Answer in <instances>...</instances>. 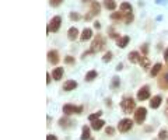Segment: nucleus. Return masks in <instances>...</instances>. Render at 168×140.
Here are the masks:
<instances>
[{
  "label": "nucleus",
  "instance_id": "dca6fc26",
  "mask_svg": "<svg viewBox=\"0 0 168 140\" xmlns=\"http://www.w3.org/2000/svg\"><path fill=\"white\" fill-rule=\"evenodd\" d=\"M62 76H63V69H62V67H56V69L53 70L52 77H53L55 80H60Z\"/></svg>",
  "mask_w": 168,
  "mask_h": 140
},
{
  "label": "nucleus",
  "instance_id": "bb28decb",
  "mask_svg": "<svg viewBox=\"0 0 168 140\" xmlns=\"http://www.w3.org/2000/svg\"><path fill=\"white\" fill-rule=\"evenodd\" d=\"M122 14H123L122 11H121V13H112V15H111V19H112V20H121V19L123 17Z\"/></svg>",
  "mask_w": 168,
  "mask_h": 140
},
{
  "label": "nucleus",
  "instance_id": "9d476101",
  "mask_svg": "<svg viewBox=\"0 0 168 140\" xmlns=\"http://www.w3.org/2000/svg\"><path fill=\"white\" fill-rule=\"evenodd\" d=\"M128 56H129V60H130L132 63H139V62H140V58H141V55L139 53V52H136V51L130 52Z\"/></svg>",
  "mask_w": 168,
  "mask_h": 140
},
{
  "label": "nucleus",
  "instance_id": "c9c22d12",
  "mask_svg": "<svg viewBox=\"0 0 168 140\" xmlns=\"http://www.w3.org/2000/svg\"><path fill=\"white\" fill-rule=\"evenodd\" d=\"M46 140H58V137L53 136V134H49V136L46 137Z\"/></svg>",
  "mask_w": 168,
  "mask_h": 140
},
{
  "label": "nucleus",
  "instance_id": "39448f33",
  "mask_svg": "<svg viewBox=\"0 0 168 140\" xmlns=\"http://www.w3.org/2000/svg\"><path fill=\"white\" fill-rule=\"evenodd\" d=\"M63 112L66 115H73V113H81L83 112V107H74L70 104H66L63 107Z\"/></svg>",
  "mask_w": 168,
  "mask_h": 140
},
{
  "label": "nucleus",
  "instance_id": "412c9836",
  "mask_svg": "<svg viewBox=\"0 0 168 140\" xmlns=\"http://www.w3.org/2000/svg\"><path fill=\"white\" fill-rule=\"evenodd\" d=\"M88 139H90V128L84 126L81 130V140H88Z\"/></svg>",
  "mask_w": 168,
  "mask_h": 140
},
{
  "label": "nucleus",
  "instance_id": "473e14b6",
  "mask_svg": "<svg viewBox=\"0 0 168 140\" xmlns=\"http://www.w3.org/2000/svg\"><path fill=\"white\" fill-rule=\"evenodd\" d=\"M64 62H66V63H74V58H72V56H66V59H64Z\"/></svg>",
  "mask_w": 168,
  "mask_h": 140
},
{
  "label": "nucleus",
  "instance_id": "a19ab883",
  "mask_svg": "<svg viewBox=\"0 0 168 140\" xmlns=\"http://www.w3.org/2000/svg\"><path fill=\"white\" fill-rule=\"evenodd\" d=\"M165 115L168 116V108H167V109H165Z\"/></svg>",
  "mask_w": 168,
  "mask_h": 140
},
{
  "label": "nucleus",
  "instance_id": "a211bd4d",
  "mask_svg": "<svg viewBox=\"0 0 168 140\" xmlns=\"http://www.w3.org/2000/svg\"><path fill=\"white\" fill-rule=\"evenodd\" d=\"M116 43H118V46H119V48H125V46L129 43V37H122V38H118V41H116Z\"/></svg>",
  "mask_w": 168,
  "mask_h": 140
},
{
  "label": "nucleus",
  "instance_id": "b1692460",
  "mask_svg": "<svg viewBox=\"0 0 168 140\" xmlns=\"http://www.w3.org/2000/svg\"><path fill=\"white\" fill-rule=\"evenodd\" d=\"M91 14H100V3H97V2H94L91 6Z\"/></svg>",
  "mask_w": 168,
  "mask_h": 140
},
{
  "label": "nucleus",
  "instance_id": "2f4dec72",
  "mask_svg": "<svg viewBox=\"0 0 168 140\" xmlns=\"http://www.w3.org/2000/svg\"><path fill=\"white\" fill-rule=\"evenodd\" d=\"M81 17H80V14H77V13H72L70 14V20H74V21H77V20H80Z\"/></svg>",
  "mask_w": 168,
  "mask_h": 140
},
{
  "label": "nucleus",
  "instance_id": "20e7f679",
  "mask_svg": "<svg viewBox=\"0 0 168 140\" xmlns=\"http://www.w3.org/2000/svg\"><path fill=\"white\" fill-rule=\"evenodd\" d=\"M132 125H133V122L130 121V119H122V121L118 123V130L122 132V133H125V132H129L132 129Z\"/></svg>",
  "mask_w": 168,
  "mask_h": 140
},
{
  "label": "nucleus",
  "instance_id": "5701e85b",
  "mask_svg": "<svg viewBox=\"0 0 168 140\" xmlns=\"http://www.w3.org/2000/svg\"><path fill=\"white\" fill-rule=\"evenodd\" d=\"M95 77H97V72H95V70H90L88 73L86 74V80H87V81H92Z\"/></svg>",
  "mask_w": 168,
  "mask_h": 140
},
{
  "label": "nucleus",
  "instance_id": "72a5a7b5",
  "mask_svg": "<svg viewBox=\"0 0 168 140\" xmlns=\"http://www.w3.org/2000/svg\"><path fill=\"white\" fill-rule=\"evenodd\" d=\"M113 132H115V129L113 128H107L105 129V133L107 134H113Z\"/></svg>",
  "mask_w": 168,
  "mask_h": 140
},
{
  "label": "nucleus",
  "instance_id": "f257e3e1",
  "mask_svg": "<svg viewBox=\"0 0 168 140\" xmlns=\"http://www.w3.org/2000/svg\"><path fill=\"white\" fill-rule=\"evenodd\" d=\"M134 105H136V102H134V100L133 98H123V101H122V104H121V107H122V111L125 113H129V112H132V111L134 109Z\"/></svg>",
  "mask_w": 168,
  "mask_h": 140
},
{
  "label": "nucleus",
  "instance_id": "393cba45",
  "mask_svg": "<svg viewBox=\"0 0 168 140\" xmlns=\"http://www.w3.org/2000/svg\"><path fill=\"white\" fill-rule=\"evenodd\" d=\"M139 63H140L143 67H149V66H150V62H149V59L146 58V55H141L140 62H139Z\"/></svg>",
  "mask_w": 168,
  "mask_h": 140
},
{
  "label": "nucleus",
  "instance_id": "9b49d317",
  "mask_svg": "<svg viewBox=\"0 0 168 140\" xmlns=\"http://www.w3.org/2000/svg\"><path fill=\"white\" fill-rule=\"evenodd\" d=\"M77 87V83L74 81V80H69V81H66L63 84V90L64 91H72V90H74Z\"/></svg>",
  "mask_w": 168,
  "mask_h": 140
},
{
  "label": "nucleus",
  "instance_id": "f704fd0d",
  "mask_svg": "<svg viewBox=\"0 0 168 140\" xmlns=\"http://www.w3.org/2000/svg\"><path fill=\"white\" fill-rule=\"evenodd\" d=\"M147 49H149V48H147V43H144V45L141 46V52H143V55H147Z\"/></svg>",
  "mask_w": 168,
  "mask_h": 140
},
{
  "label": "nucleus",
  "instance_id": "4be33fe9",
  "mask_svg": "<svg viewBox=\"0 0 168 140\" xmlns=\"http://www.w3.org/2000/svg\"><path fill=\"white\" fill-rule=\"evenodd\" d=\"M104 6L107 7L108 10H115L116 9V3L113 0H104Z\"/></svg>",
  "mask_w": 168,
  "mask_h": 140
},
{
  "label": "nucleus",
  "instance_id": "f03ea898",
  "mask_svg": "<svg viewBox=\"0 0 168 140\" xmlns=\"http://www.w3.org/2000/svg\"><path fill=\"white\" fill-rule=\"evenodd\" d=\"M60 24H62V17L60 15H55L52 20H51V23H49L48 25V32H56V31H59V28H60Z\"/></svg>",
  "mask_w": 168,
  "mask_h": 140
},
{
  "label": "nucleus",
  "instance_id": "1a4fd4ad",
  "mask_svg": "<svg viewBox=\"0 0 168 140\" xmlns=\"http://www.w3.org/2000/svg\"><path fill=\"white\" fill-rule=\"evenodd\" d=\"M48 59H49V62H51V63L56 64L59 62V53L56 51H49L48 52Z\"/></svg>",
  "mask_w": 168,
  "mask_h": 140
},
{
  "label": "nucleus",
  "instance_id": "f3484780",
  "mask_svg": "<svg viewBox=\"0 0 168 140\" xmlns=\"http://www.w3.org/2000/svg\"><path fill=\"white\" fill-rule=\"evenodd\" d=\"M161 70H162V64L161 63H156V64H154V67L151 69V72H150V74H151L153 77H156L157 74L161 72Z\"/></svg>",
  "mask_w": 168,
  "mask_h": 140
},
{
  "label": "nucleus",
  "instance_id": "4c0bfd02",
  "mask_svg": "<svg viewBox=\"0 0 168 140\" xmlns=\"http://www.w3.org/2000/svg\"><path fill=\"white\" fill-rule=\"evenodd\" d=\"M157 4H161V3H165V0H156Z\"/></svg>",
  "mask_w": 168,
  "mask_h": 140
},
{
  "label": "nucleus",
  "instance_id": "aec40b11",
  "mask_svg": "<svg viewBox=\"0 0 168 140\" xmlns=\"http://www.w3.org/2000/svg\"><path fill=\"white\" fill-rule=\"evenodd\" d=\"M121 11L125 13V14H130V13H132V6L125 2V3L121 4Z\"/></svg>",
  "mask_w": 168,
  "mask_h": 140
},
{
  "label": "nucleus",
  "instance_id": "f8f14e48",
  "mask_svg": "<svg viewBox=\"0 0 168 140\" xmlns=\"http://www.w3.org/2000/svg\"><path fill=\"white\" fill-rule=\"evenodd\" d=\"M161 97L160 95H156V97L151 98V101H150V107L153 108V109H156V108H158L160 105H161Z\"/></svg>",
  "mask_w": 168,
  "mask_h": 140
},
{
  "label": "nucleus",
  "instance_id": "2eb2a0df",
  "mask_svg": "<svg viewBox=\"0 0 168 140\" xmlns=\"http://www.w3.org/2000/svg\"><path fill=\"white\" fill-rule=\"evenodd\" d=\"M104 123H105L104 121H101V119H95V121H92L91 128L94 129V130H100V129L104 126Z\"/></svg>",
  "mask_w": 168,
  "mask_h": 140
},
{
  "label": "nucleus",
  "instance_id": "c756f323",
  "mask_svg": "<svg viewBox=\"0 0 168 140\" xmlns=\"http://www.w3.org/2000/svg\"><path fill=\"white\" fill-rule=\"evenodd\" d=\"M111 59H112V52H107V53H105V56L102 58V60H104V62H109Z\"/></svg>",
  "mask_w": 168,
  "mask_h": 140
},
{
  "label": "nucleus",
  "instance_id": "ddd939ff",
  "mask_svg": "<svg viewBox=\"0 0 168 140\" xmlns=\"http://www.w3.org/2000/svg\"><path fill=\"white\" fill-rule=\"evenodd\" d=\"M77 35H79V30H77L76 27H72L70 30L67 31V37H69V39H70V41H74V39H76Z\"/></svg>",
  "mask_w": 168,
  "mask_h": 140
},
{
  "label": "nucleus",
  "instance_id": "cd10ccee",
  "mask_svg": "<svg viewBox=\"0 0 168 140\" xmlns=\"http://www.w3.org/2000/svg\"><path fill=\"white\" fill-rule=\"evenodd\" d=\"M119 85V77H113L112 79V84H111V89H116Z\"/></svg>",
  "mask_w": 168,
  "mask_h": 140
},
{
  "label": "nucleus",
  "instance_id": "6e6552de",
  "mask_svg": "<svg viewBox=\"0 0 168 140\" xmlns=\"http://www.w3.org/2000/svg\"><path fill=\"white\" fill-rule=\"evenodd\" d=\"M149 97H150V90H149V87H147V85H144V87H141V89L139 90L137 100L139 101H144V100H147Z\"/></svg>",
  "mask_w": 168,
  "mask_h": 140
},
{
  "label": "nucleus",
  "instance_id": "7c9ffc66",
  "mask_svg": "<svg viewBox=\"0 0 168 140\" xmlns=\"http://www.w3.org/2000/svg\"><path fill=\"white\" fill-rule=\"evenodd\" d=\"M62 2H63V0H49V3H51V6H53V7L59 6V4H60Z\"/></svg>",
  "mask_w": 168,
  "mask_h": 140
},
{
  "label": "nucleus",
  "instance_id": "ea45409f",
  "mask_svg": "<svg viewBox=\"0 0 168 140\" xmlns=\"http://www.w3.org/2000/svg\"><path fill=\"white\" fill-rule=\"evenodd\" d=\"M83 2H86V3H88V2H92V0H83Z\"/></svg>",
  "mask_w": 168,
  "mask_h": 140
},
{
  "label": "nucleus",
  "instance_id": "4468645a",
  "mask_svg": "<svg viewBox=\"0 0 168 140\" xmlns=\"http://www.w3.org/2000/svg\"><path fill=\"white\" fill-rule=\"evenodd\" d=\"M91 35H92V31L90 28H84L81 32V41H88L91 38Z\"/></svg>",
  "mask_w": 168,
  "mask_h": 140
},
{
  "label": "nucleus",
  "instance_id": "c85d7f7f",
  "mask_svg": "<svg viewBox=\"0 0 168 140\" xmlns=\"http://www.w3.org/2000/svg\"><path fill=\"white\" fill-rule=\"evenodd\" d=\"M101 113H102V112H101V111H100V112L91 113V115L88 116V119H90V121H95V119H98V118H100V116H101Z\"/></svg>",
  "mask_w": 168,
  "mask_h": 140
},
{
  "label": "nucleus",
  "instance_id": "6ab92c4d",
  "mask_svg": "<svg viewBox=\"0 0 168 140\" xmlns=\"http://www.w3.org/2000/svg\"><path fill=\"white\" fill-rule=\"evenodd\" d=\"M59 123H60L62 128H70V126H73V122L67 118H62L60 121H59Z\"/></svg>",
  "mask_w": 168,
  "mask_h": 140
},
{
  "label": "nucleus",
  "instance_id": "7ed1b4c3",
  "mask_svg": "<svg viewBox=\"0 0 168 140\" xmlns=\"http://www.w3.org/2000/svg\"><path fill=\"white\" fill-rule=\"evenodd\" d=\"M104 45H105L104 38L101 37V35H97L95 39L92 41V43H91V52H100L101 49L104 48Z\"/></svg>",
  "mask_w": 168,
  "mask_h": 140
},
{
  "label": "nucleus",
  "instance_id": "0eeeda50",
  "mask_svg": "<svg viewBox=\"0 0 168 140\" xmlns=\"http://www.w3.org/2000/svg\"><path fill=\"white\" fill-rule=\"evenodd\" d=\"M158 85L161 89L168 90V69H165L164 72H162L161 77L158 79Z\"/></svg>",
  "mask_w": 168,
  "mask_h": 140
},
{
  "label": "nucleus",
  "instance_id": "423d86ee",
  "mask_svg": "<svg viewBox=\"0 0 168 140\" xmlns=\"http://www.w3.org/2000/svg\"><path fill=\"white\" fill-rule=\"evenodd\" d=\"M146 115H147L146 108H139L134 112V121L137 122V123H143L144 119H146Z\"/></svg>",
  "mask_w": 168,
  "mask_h": 140
},
{
  "label": "nucleus",
  "instance_id": "a878e982",
  "mask_svg": "<svg viewBox=\"0 0 168 140\" xmlns=\"http://www.w3.org/2000/svg\"><path fill=\"white\" fill-rule=\"evenodd\" d=\"M158 137H160V140H167L168 139V132L164 130V129H161L160 133H158Z\"/></svg>",
  "mask_w": 168,
  "mask_h": 140
},
{
  "label": "nucleus",
  "instance_id": "e433bc0d",
  "mask_svg": "<svg viewBox=\"0 0 168 140\" xmlns=\"http://www.w3.org/2000/svg\"><path fill=\"white\" fill-rule=\"evenodd\" d=\"M165 62H167V63H168V49H167V51H165Z\"/></svg>",
  "mask_w": 168,
  "mask_h": 140
},
{
  "label": "nucleus",
  "instance_id": "58836bf2",
  "mask_svg": "<svg viewBox=\"0 0 168 140\" xmlns=\"http://www.w3.org/2000/svg\"><path fill=\"white\" fill-rule=\"evenodd\" d=\"M46 79H48V84L51 83V76H49V73H46Z\"/></svg>",
  "mask_w": 168,
  "mask_h": 140
}]
</instances>
